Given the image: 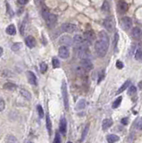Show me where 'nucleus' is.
Returning <instances> with one entry per match:
<instances>
[{
  "instance_id": "f257e3e1",
  "label": "nucleus",
  "mask_w": 142,
  "mask_h": 143,
  "mask_svg": "<svg viewBox=\"0 0 142 143\" xmlns=\"http://www.w3.org/2000/svg\"><path fill=\"white\" fill-rule=\"evenodd\" d=\"M108 46H109V41L103 40L100 39L97 40L96 43H95V50H96L97 56H100V57H104L107 53Z\"/></svg>"
},
{
  "instance_id": "f03ea898",
  "label": "nucleus",
  "mask_w": 142,
  "mask_h": 143,
  "mask_svg": "<svg viewBox=\"0 0 142 143\" xmlns=\"http://www.w3.org/2000/svg\"><path fill=\"white\" fill-rule=\"evenodd\" d=\"M42 15H43V18L45 19V21L46 22L48 26H53L55 25V23L57 21V17L56 15H53V13H50L49 12L44 10L43 13H42Z\"/></svg>"
},
{
  "instance_id": "7ed1b4c3",
  "label": "nucleus",
  "mask_w": 142,
  "mask_h": 143,
  "mask_svg": "<svg viewBox=\"0 0 142 143\" xmlns=\"http://www.w3.org/2000/svg\"><path fill=\"white\" fill-rule=\"evenodd\" d=\"M62 95H63V99H64V108H65L66 111H68L69 98H68V91H67V84H66L65 80H63V83H62Z\"/></svg>"
},
{
  "instance_id": "20e7f679",
  "label": "nucleus",
  "mask_w": 142,
  "mask_h": 143,
  "mask_svg": "<svg viewBox=\"0 0 142 143\" xmlns=\"http://www.w3.org/2000/svg\"><path fill=\"white\" fill-rule=\"evenodd\" d=\"M103 25H104L105 29L106 31H108L109 32H113L115 30V21L113 17L109 16V17H106L104 20V23H103Z\"/></svg>"
},
{
  "instance_id": "39448f33",
  "label": "nucleus",
  "mask_w": 142,
  "mask_h": 143,
  "mask_svg": "<svg viewBox=\"0 0 142 143\" xmlns=\"http://www.w3.org/2000/svg\"><path fill=\"white\" fill-rule=\"evenodd\" d=\"M58 55L63 59L68 58L69 56H70V50H69L67 46H62V47H60L59 50H58Z\"/></svg>"
},
{
  "instance_id": "423d86ee",
  "label": "nucleus",
  "mask_w": 142,
  "mask_h": 143,
  "mask_svg": "<svg viewBox=\"0 0 142 143\" xmlns=\"http://www.w3.org/2000/svg\"><path fill=\"white\" fill-rule=\"evenodd\" d=\"M80 64H82V67L86 71H90L93 68L92 62L89 58H82V61H80Z\"/></svg>"
},
{
  "instance_id": "0eeeda50",
  "label": "nucleus",
  "mask_w": 142,
  "mask_h": 143,
  "mask_svg": "<svg viewBox=\"0 0 142 143\" xmlns=\"http://www.w3.org/2000/svg\"><path fill=\"white\" fill-rule=\"evenodd\" d=\"M62 30L65 32L72 33V32H74L77 30V26L73 23H64L62 25Z\"/></svg>"
},
{
  "instance_id": "6e6552de",
  "label": "nucleus",
  "mask_w": 142,
  "mask_h": 143,
  "mask_svg": "<svg viewBox=\"0 0 142 143\" xmlns=\"http://www.w3.org/2000/svg\"><path fill=\"white\" fill-rule=\"evenodd\" d=\"M132 26V21L130 17H123L121 19V27L124 30H130Z\"/></svg>"
},
{
  "instance_id": "1a4fd4ad",
  "label": "nucleus",
  "mask_w": 142,
  "mask_h": 143,
  "mask_svg": "<svg viewBox=\"0 0 142 143\" xmlns=\"http://www.w3.org/2000/svg\"><path fill=\"white\" fill-rule=\"evenodd\" d=\"M66 131H67V122H66L65 118L62 117L60 120V124H59V132L61 134L65 135Z\"/></svg>"
},
{
  "instance_id": "9d476101",
  "label": "nucleus",
  "mask_w": 142,
  "mask_h": 143,
  "mask_svg": "<svg viewBox=\"0 0 142 143\" xmlns=\"http://www.w3.org/2000/svg\"><path fill=\"white\" fill-rule=\"evenodd\" d=\"M131 35L135 39H140L142 38V30L139 27H134L131 31Z\"/></svg>"
},
{
  "instance_id": "9b49d317",
  "label": "nucleus",
  "mask_w": 142,
  "mask_h": 143,
  "mask_svg": "<svg viewBox=\"0 0 142 143\" xmlns=\"http://www.w3.org/2000/svg\"><path fill=\"white\" fill-rule=\"evenodd\" d=\"M27 77H28V80H29V82L31 85H37L38 84L37 77H36V75L31 71L27 72Z\"/></svg>"
},
{
  "instance_id": "f8f14e48",
  "label": "nucleus",
  "mask_w": 142,
  "mask_h": 143,
  "mask_svg": "<svg viewBox=\"0 0 142 143\" xmlns=\"http://www.w3.org/2000/svg\"><path fill=\"white\" fill-rule=\"evenodd\" d=\"M84 38L85 40L88 41L89 43H91L95 39V33L93 31H87L84 32Z\"/></svg>"
},
{
  "instance_id": "ddd939ff",
  "label": "nucleus",
  "mask_w": 142,
  "mask_h": 143,
  "mask_svg": "<svg viewBox=\"0 0 142 143\" xmlns=\"http://www.w3.org/2000/svg\"><path fill=\"white\" fill-rule=\"evenodd\" d=\"M25 43L28 47L32 48L36 46V40L32 36H28V37L25 39Z\"/></svg>"
},
{
  "instance_id": "4468645a",
  "label": "nucleus",
  "mask_w": 142,
  "mask_h": 143,
  "mask_svg": "<svg viewBox=\"0 0 142 143\" xmlns=\"http://www.w3.org/2000/svg\"><path fill=\"white\" fill-rule=\"evenodd\" d=\"M72 42V39H71V37H69V36H62L59 39V43L62 44V45H64V46L71 45Z\"/></svg>"
},
{
  "instance_id": "2eb2a0df",
  "label": "nucleus",
  "mask_w": 142,
  "mask_h": 143,
  "mask_svg": "<svg viewBox=\"0 0 142 143\" xmlns=\"http://www.w3.org/2000/svg\"><path fill=\"white\" fill-rule=\"evenodd\" d=\"M113 125V120L110 119V118H107V119H105L102 122V128L103 130H107L108 128H110L111 126Z\"/></svg>"
},
{
  "instance_id": "dca6fc26",
  "label": "nucleus",
  "mask_w": 142,
  "mask_h": 143,
  "mask_svg": "<svg viewBox=\"0 0 142 143\" xmlns=\"http://www.w3.org/2000/svg\"><path fill=\"white\" fill-rule=\"evenodd\" d=\"M120 140L118 135H115V134H109L106 136V140L108 143H115Z\"/></svg>"
},
{
  "instance_id": "f3484780",
  "label": "nucleus",
  "mask_w": 142,
  "mask_h": 143,
  "mask_svg": "<svg viewBox=\"0 0 142 143\" xmlns=\"http://www.w3.org/2000/svg\"><path fill=\"white\" fill-rule=\"evenodd\" d=\"M118 9L121 13H125L128 10V4L124 1H120L118 4Z\"/></svg>"
},
{
  "instance_id": "a211bd4d",
  "label": "nucleus",
  "mask_w": 142,
  "mask_h": 143,
  "mask_svg": "<svg viewBox=\"0 0 142 143\" xmlns=\"http://www.w3.org/2000/svg\"><path fill=\"white\" fill-rule=\"evenodd\" d=\"M46 129H48V134L51 135V133H52V122H51V120H50L49 114H48L46 115Z\"/></svg>"
},
{
  "instance_id": "6ab92c4d",
  "label": "nucleus",
  "mask_w": 142,
  "mask_h": 143,
  "mask_svg": "<svg viewBox=\"0 0 142 143\" xmlns=\"http://www.w3.org/2000/svg\"><path fill=\"white\" fill-rule=\"evenodd\" d=\"M5 31H6V33L8 34V35H11V36L15 35V33H16V28H15V26L13 25V24H10V25L6 28Z\"/></svg>"
},
{
  "instance_id": "aec40b11",
  "label": "nucleus",
  "mask_w": 142,
  "mask_h": 143,
  "mask_svg": "<svg viewBox=\"0 0 142 143\" xmlns=\"http://www.w3.org/2000/svg\"><path fill=\"white\" fill-rule=\"evenodd\" d=\"M20 93H21V95L23 96V98H25L26 99H28V100L31 99V94H30V91H28L27 90H25V88H21Z\"/></svg>"
},
{
  "instance_id": "412c9836",
  "label": "nucleus",
  "mask_w": 142,
  "mask_h": 143,
  "mask_svg": "<svg viewBox=\"0 0 142 143\" xmlns=\"http://www.w3.org/2000/svg\"><path fill=\"white\" fill-rule=\"evenodd\" d=\"M86 107V100L85 99H80L78 101V103L76 105V110H82Z\"/></svg>"
},
{
  "instance_id": "4be33fe9",
  "label": "nucleus",
  "mask_w": 142,
  "mask_h": 143,
  "mask_svg": "<svg viewBox=\"0 0 142 143\" xmlns=\"http://www.w3.org/2000/svg\"><path fill=\"white\" fill-rule=\"evenodd\" d=\"M73 42L79 46V45H80V44H82L83 42H84V39H83L80 34H76V35L73 37Z\"/></svg>"
},
{
  "instance_id": "5701e85b",
  "label": "nucleus",
  "mask_w": 142,
  "mask_h": 143,
  "mask_svg": "<svg viewBox=\"0 0 142 143\" xmlns=\"http://www.w3.org/2000/svg\"><path fill=\"white\" fill-rule=\"evenodd\" d=\"M135 58L137 60H141L142 59V46L141 44L138 47L137 50L135 52Z\"/></svg>"
},
{
  "instance_id": "b1692460",
  "label": "nucleus",
  "mask_w": 142,
  "mask_h": 143,
  "mask_svg": "<svg viewBox=\"0 0 142 143\" xmlns=\"http://www.w3.org/2000/svg\"><path fill=\"white\" fill-rule=\"evenodd\" d=\"M130 83H131V80H126V81L124 82V83L123 84V85L120 87V88L118 90V91H117V94H120V93H121L123 91H124L126 88L129 87V85H130Z\"/></svg>"
},
{
  "instance_id": "393cba45",
  "label": "nucleus",
  "mask_w": 142,
  "mask_h": 143,
  "mask_svg": "<svg viewBox=\"0 0 142 143\" xmlns=\"http://www.w3.org/2000/svg\"><path fill=\"white\" fill-rule=\"evenodd\" d=\"M16 88H17V86L15 84L12 83V82H7V83H5L4 85V88H5L7 90H11V91L12 90H15Z\"/></svg>"
},
{
  "instance_id": "a878e982",
  "label": "nucleus",
  "mask_w": 142,
  "mask_h": 143,
  "mask_svg": "<svg viewBox=\"0 0 142 143\" xmlns=\"http://www.w3.org/2000/svg\"><path fill=\"white\" fill-rule=\"evenodd\" d=\"M5 141H6V143H18V140H17V139L15 138V136L11 135V134L6 136Z\"/></svg>"
},
{
  "instance_id": "bb28decb",
  "label": "nucleus",
  "mask_w": 142,
  "mask_h": 143,
  "mask_svg": "<svg viewBox=\"0 0 142 143\" xmlns=\"http://www.w3.org/2000/svg\"><path fill=\"white\" fill-rule=\"evenodd\" d=\"M121 100H123V97H118V98L115 99V101L113 102V109L119 107V106L121 103Z\"/></svg>"
},
{
  "instance_id": "cd10ccee",
  "label": "nucleus",
  "mask_w": 142,
  "mask_h": 143,
  "mask_svg": "<svg viewBox=\"0 0 142 143\" xmlns=\"http://www.w3.org/2000/svg\"><path fill=\"white\" fill-rule=\"evenodd\" d=\"M37 111H38V116L39 118H43L44 117V110L42 108V106L40 105H38L37 106Z\"/></svg>"
},
{
  "instance_id": "c85d7f7f",
  "label": "nucleus",
  "mask_w": 142,
  "mask_h": 143,
  "mask_svg": "<svg viewBox=\"0 0 142 143\" xmlns=\"http://www.w3.org/2000/svg\"><path fill=\"white\" fill-rule=\"evenodd\" d=\"M21 47H22V43L17 42V43L13 44V46L11 47V49L13 50V51H18Z\"/></svg>"
},
{
  "instance_id": "c756f323",
  "label": "nucleus",
  "mask_w": 142,
  "mask_h": 143,
  "mask_svg": "<svg viewBox=\"0 0 142 143\" xmlns=\"http://www.w3.org/2000/svg\"><path fill=\"white\" fill-rule=\"evenodd\" d=\"M102 10L104 12H109L110 11V5H109V3L107 1H105L104 4L102 5Z\"/></svg>"
},
{
  "instance_id": "7c9ffc66",
  "label": "nucleus",
  "mask_w": 142,
  "mask_h": 143,
  "mask_svg": "<svg viewBox=\"0 0 142 143\" xmlns=\"http://www.w3.org/2000/svg\"><path fill=\"white\" fill-rule=\"evenodd\" d=\"M88 132H89V125H87L86 127H85L84 131L82 132V139H80V142H82L83 140H85V138H86V135L88 134Z\"/></svg>"
},
{
  "instance_id": "2f4dec72",
  "label": "nucleus",
  "mask_w": 142,
  "mask_h": 143,
  "mask_svg": "<svg viewBox=\"0 0 142 143\" xmlns=\"http://www.w3.org/2000/svg\"><path fill=\"white\" fill-rule=\"evenodd\" d=\"M136 92H137V88H136L135 86H131V87H130L129 90H128V95L132 96L134 95Z\"/></svg>"
},
{
  "instance_id": "473e14b6",
  "label": "nucleus",
  "mask_w": 142,
  "mask_h": 143,
  "mask_svg": "<svg viewBox=\"0 0 142 143\" xmlns=\"http://www.w3.org/2000/svg\"><path fill=\"white\" fill-rule=\"evenodd\" d=\"M46 70H48V64L44 63V62H42L40 64V72H41V73H45Z\"/></svg>"
},
{
  "instance_id": "72a5a7b5",
  "label": "nucleus",
  "mask_w": 142,
  "mask_h": 143,
  "mask_svg": "<svg viewBox=\"0 0 142 143\" xmlns=\"http://www.w3.org/2000/svg\"><path fill=\"white\" fill-rule=\"evenodd\" d=\"M52 64H53V67H54V68H58L60 66V62H59V60H58L56 57L53 58Z\"/></svg>"
},
{
  "instance_id": "f704fd0d",
  "label": "nucleus",
  "mask_w": 142,
  "mask_h": 143,
  "mask_svg": "<svg viewBox=\"0 0 142 143\" xmlns=\"http://www.w3.org/2000/svg\"><path fill=\"white\" fill-rule=\"evenodd\" d=\"M54 143H61V137H60V133L58 132H56V136H55Z\"/></svg>"
},
{
  "instance_id": "c9c22d12",
  "label": "nucleus",
  "mask_w": 142,
  "mask_h": 143,
  "mask_svg": "<svg viewBox=\"0 0 142 143\" xmlns=\"http://www.w3.org/2000/svg\"><path fill=\"white\" fill-rule=\"evenodd\" d=\"M119 40V34L118 33H115L114 35V39H113V45H114V49L117 47V42Z\"/></svg>"
},
{
  "instance_id": "e433bc0d",
  "label": "nucleus",
  "mask_w": 142,
  "mask_h": 143,
  "mask_svg": "<svg viewBox=\"0 0 142 143\" xmlns=\"http://www.w3.org/2000/svg\"><path fill=\"white\" fill-rule=\"evenodd\" d=\"M5 107V103L2 98H0V112H2Z\"/></svg>"
},
{
  "instance_id": "4c0bfd02",
  "label": "nucleus",
  "mask_w": 142,
  "mask_h": 143,
  "mask_svg": "<svg viewBox=\"0 0 142 143\" xmlns=\"http://www.w3.org/2000/svg\"><path fill=\"white\" fill-rule=\"evenodd\" d=\"M136 128L139 129V130H142V118H140V119H139L137 122V124H136Z\"/></svg>"
},
{
  "instance_id": "58836bf2",
  "label": "nucleus",
  "mask_w": 142,
  "mask_h": 143,
  "mask_svg": "<svg viewBox=\"0 0 142 143\" xmlns=\"http://www.w3.org/2000/svg\"><path fill=\"white\" fill-rule=\"evenodd\" d=\"M116 67L118 68V69H123V62L117 61V62H116Z\"/></svg>"
},
{
  "instance_id": "ea45409f",
  "label": "nucleus",
  "mask_w": 142,
  "mask_h": 143,
  "mask_svg": "<svg viewBox=\"0 0 142 143\" xmlns=\"http://www.w3.org/2000/svg\"><path fill=\"white\" fill-rule=\"evenodd\" d=\"M17 1H18V3H19L20 5H25V4L28 3L29 0H17Z\"/></svg>"
},
{
  "instance_id": "a19ab883",
  "label": "nucleus",
  "mask_w": 142,
  "mask_h": 143,
  "mask_svg": "<svg viewBox=\"0 0 142 143\" xmlns=\"http://www.w3.org/2000/svg\"><path fill=\"white\" fill-rule=\"evenodd\" d=\"M121 124H124V125H127L128 122H129V121H128V118H123V119H121Z\"/></svg>"
},
{
  "instance_id": "79ce46f5",
  "label": "nucleus",
  "mask_w": 142,
  "mask_h": 143,
  "mask_svg": "<svg viewBox=\"0 0 142 143\" xmlns=\"http://www.w3.org/2000/svg\"><path fill=\"white\" fill-rule=\"evenodd\" d=\"M104 76H105V72H104V71H103V73H102V75L101 74H99V78H98V80H97V82H100L101 80H103V78H104Z\"/></svg>"
},
{
  "instance_id": "37998d69",
  "label": "nucleus",
  "mask_w": 142,
  "mask_h": 143,
  "mask_svg": "<svg viewBox=\"0 0 142 143\" xmlns=\"http://www.w3.org/2000/svg\"><path fill=\"white\" fill-rule=\"evenodd\" d=\"M2 54H3V48L0 47V56H2Z\"/></svg>"
},
{
  "instance_id": "c03bdc74",
  "label": "nucleus",
  "mask_w": 142,
  "mask_h": 143,
  "mask_svg": "<svg viewBox=\"0 0 142 143\" xmlns=\"http://www.w3.org/2000/svg\"><path fill=\"white\" fill-rule=\"evenodd\" d=\"M67 143H72V142H71V141H68Z\"/></svg>"
}]
</instances>
